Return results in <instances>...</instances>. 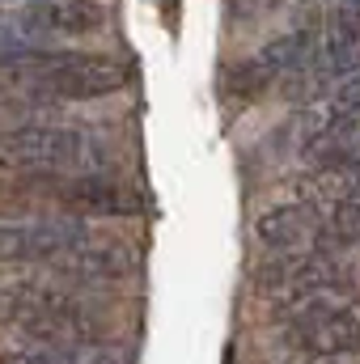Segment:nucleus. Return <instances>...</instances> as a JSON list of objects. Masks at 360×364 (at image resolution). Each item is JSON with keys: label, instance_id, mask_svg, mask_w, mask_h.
<instances>
[{"label": "nucleus", "instance_id": "nucleus-1", "mask_svg": "<svg viewBox=\"0 0 360 364\" xmlns=\"http://www.w3.org/2000/svg\"><path fill=\"white\" fill-rule=\"evenodd\" d=\"M9 81H21L47 97H102L127 85V64L102 60V55H77V51H38L17 64L0 68Z\"/></svg>", "mask_w": 360, "mask_h": 364}, {"label": "nucleus", "instance_id": "nucleus-2", "mask_svg": "<svg viewBox=\"0 0 360 364\" xmlns=\"http://www.w3.org/2000/svg\"><path fill=\"white\" fill-rule=\"evenodd\" d=\"M90 157V140L68 127H17L0 136V170L13 174H55Z\"/></svg>", "mask_w": 360, "mask_h": 364}, {"label": "nucleus", "instance_id": "nucleus-3", "mask_svg": "<svg viewBox=\"0 0 360 364\" xmlns=\"http://www.w3.org/2000/svg\"><path fill=\"white\" fill-rule=\"evenodd\" d=\"M85 246V225L77 216H47V220H9L0 225V263H30V259H60Z\"/></svg>", "mask_w": 360, "mask_h": 364}, {"label": "nucleus", "instance_id": "nucleus-4", "mask_svg": "<svg viewBox=\"0 0 360 364\" xmlns=\"http://www.w3.org/2000/svg\"><path fill=\"white\" fill-rule=\"evenodd\" d=\"M344 263L335 255H322V250H309V255H271L268 263L255 267V284L271 292L275 301L284 296H297V292H309V288H322V284H344Z\"/></svg>", "mask_w": 360, "mask_h": 364}, {"label": "nucleus", "instance_id": "nucleus-5", "mask_svg": "<svg viewBox=\"0 0 360 364\" xmlns=\"http://www.w3.org/2000/svg\"><path fill=\"white\" fill-rule=\"evenodd\" d=\"M255 233L275 255H309L318 250V237H322V212L309 203H284L259 216Z\"/></svg>", "mask_w": 360, "mask_h": 364}, {"label": "nucleus", "instance_id": "nucleus-6", "mask_svg": "<svg viewBox=\"0 0 360 364\" xmlns=\"http://www.w3.org/2000/svg\"><path fill=\"white\" fill-rule=\"evenodd\" d=\"M288 348L305 356H356L360 352V314H322L309 322L288 326Z\"/></svg>", "mask_w": 360, "mask_h": 364}, {"label": "nucleus", "instance_id": "nucleus-7", "mask_svg": "<svg viewBox=\"0 0 360 364\" xmlns=\"http://www.w3.org/2000/svg\"><path fill=\"white\" fill-rule=\"evenodd\" d=\"M68 309H77L73 292L51 288V284H4L0 288V322L17 331L30 322L55 318V314H68Z\"/></svg>", "mask_w": 360, "mask_h": 364}, {"label": "nucleus", "instance_id": "nucleus-8", "mask_svg": "<svg viewBox=\"0 0 360 364\" xmlns=\"http://www.w3.org/2000/svg\"><path fill=\"white\" fill-rule=\"evenodd\" d=\"M21 13L47 43L60 34H93L106 26V4H97V0H43Z\"/></svg>", "mask_w": 360, "mask_h": 364}, {"label": "nucleus", "instance_id": "nucleus-9", "mask_svg": "<svg viewBox=\"0 0 360 364\" xmlns=\"http://www.w3.org/2000/svg\"><path fill=\"white\" fill-rule=\"evenodd\" d=\"M55 267L77 279H123L136 267V250L119 246V242H102V246H77L68 255L55 259Z\"/></svg>", "mask_w": 360, "mask_h": 364}, {"label": "nucleus", "instance_id": "nucleus-10", "mask_svg": "<svg viewBox=\"0 0 360 364\" xmlns=\"http://www.w3.org/2000/svg\"><path fill=\"white\" fill-rule=\"evenodd\" d=\"M301 199L297 203H309V208H344L360 199V166H318L314 174L297 178Z\"/></svg>", "mask_w": 360, "mask_h": 364}, {"label": "nucleus", "instance_id": "nucleus-11", "mask_svg": "<svg viewBox=\"0 0 360 364\" xmlns=\"http://www.w3.org/2000/svg\"><path fill=\"white\" fill-rule=\"evenodd\" d=\"M352 301H356V292H352L348 279L344 284H322V288L275 301V322L297 326V322H309V318H322V314H344V309H352Z\"/></svg>", "mask_w": 360, "mask_h": 364}, {"label": "nucleus", "instance_id": "nucleus-12", "mask_svg": "<svg viewBox=\"0 0 360 364\" xmlns=\"http://www.w3.org/2000/svg\"><path fill=\"white\" fill-rule=\"evenodd\" d=\"M305 157H314L318 166H360V119H331L305 149Z\"/></svg>", "mask_w": 360, "mask_h": 364}, {"label": "nucleus", "instance_id": "nucleus-13", "mask_svg": "<svg viewBox=\"0 0 360 364\" xmlns=\"http://www.w3.org/2000/svg\"><path fill=\"white\" fill-rule=\"evenodd\" d=\"M318 43H322V34H314V30H292V34H280V38H271L268 47L255 55V64H259V68H268L271 77L301 73V68H309V64H314Z\"/></svg>", "mask_w": 360, "mask_h": 364}, {"label": "nucleus", "instance_id": "nucleus-14", "mask_svg": "<svg viewBox=\"0 0 360 364\" xmlns=\"http://www.w3.org/2000/svg\"><path fill=\"white\" fill-rule=\"evenodd\" d=\"M47 51V38L26 21V13H0V68Z\"/></svg>", "mask_w": 360, "mask_h": 364}, {"label": "nucleus", "instance_id": "nucleus-15", "mask_svg": "<svg viewBox=\"0 0 360 364\" xmlns=\"http://www.w3.org/2000/svg\"><path fill=\"white\" fill-rule=\"evenodd\" d=\"M352 246H360V199L335 208L331 216H322V237H318L322 255H339V250H352Z\"/></svg>", "mask_w": 360, "mask_h": 364}, {"label": "nucleus", "instance_id": "nucleus-16", "mask_svg": "<svg viewBox=\"0 0 360 364\" xmlns=\"http://www.w3.org/2000/svg\"><path fill=\"white\" fill-rule=\"evenodd\" d=\"M68 195L81 203V208H90V212H106V216H123V212H132L136 208V199L132 195H123L119 191V182H102V178H81L68 186Z\"/></svg>", "mask_w": 360, "mask_h": 364}, {"label": "nucleus", "instance_id": "nucleus-17", "mask_svg": "<svg viewBox=\"0 0 360 364\" xmlns=\"http://www.w3.org/2000/svg\"><path fill=\"white\" fill-rule=\"evenodd\" d=\"M327 110L339 119H360V73H348L335 81V90L327 97Z\"/></svg>", "mask_w": 360, "mask_h": 364}, {"label": "nucleus", "instance_id": "nucleus-18", "mask_svg": "<svg viewBox=\"0 0 360 364\" xmlns=\"http://www.w3.org/2000/svg\"><path fill=\"white\" fill-rule=\"evenodd\" d=\"M0 364H81V360H77V352H34V348H26V352H4Z\"/></svg>", "mask_w": 360, "mask_h": 364}, {"label": "nucleus", "instance_id": "nucleus-19", "mask_svg": "<svg viewBox=\"0 0 360 364\" xmlns=\"http://www.w3.org/2000/svg\"><path fill=\"white\" fill-rule=\"evenodd\" d=\"M305 364H360V356H309Z\"/></svg>", "mask_w": 360, "mask_h": 364}, {"label": "nucleus", "instance_id": "nucleus-20", "mask_svg": "<svg viewBox=\"0 0 360 364\" xmlns=\"http://www.w3.org/2000/svg\"><path fill=\"white\" fill-rule=\"evenodd\" d=\"M34 4H43V0H34Z\"/></svg>", "mask_w": 360, "mask_h": 364}]
</instances>
